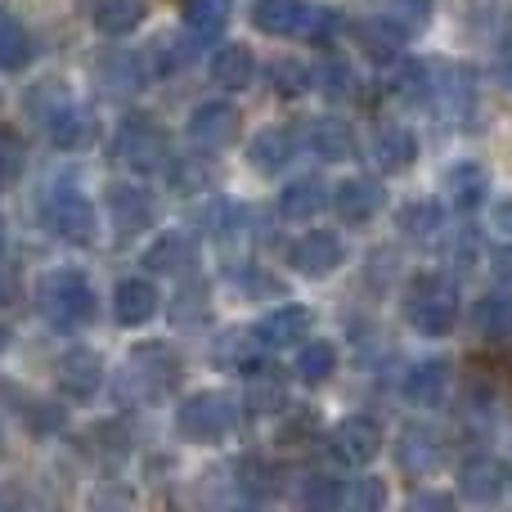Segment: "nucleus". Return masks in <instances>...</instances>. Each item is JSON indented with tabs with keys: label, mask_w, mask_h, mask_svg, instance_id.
Segmentation results:
<instances>
[{
	"label": "nucleus",
	"mask_w": 512,
	"mask_h": 512,
	"mask_svg": "<svg viewBox=\"0 0 512 512\" xmlns=\"http://www.w3.org/2000/svg\"><path fill=\"white\" fill-rule=\"evenodd\" d=\"M108 216H113V230L117 239H135L153 225V203L144 189L135 185H113L108 189Z\"/></svg>",
	"instance_id": "11"
},
{
	"label": "nucleus",
	"mask_w": 512,
	"mask_h": 512,
	"mask_svg": "<svg viewBox=\"0 0 512 512\" xmlns=\"http://www.w3.org/2000/svg\"><path fill=\"white\" fill-rule=\"evenodd\" d=\"M54 382L68 400H90L99 387H104V360H99L90 346H72L54 360Z\"/></svg>",
	"instance_id": "8"
},
{
	"label": "nucleus",
	"mask_w": 512,
	"mask_h": 512,
	"mask_svg": "<svg viewBox=\"0 0 512 512\" xmlns=\"http://www.w3.org/2000/svg\"><path fill=\"white\" fill-rule=\"evenodd\" d=\"M396 459L405 472H432L436 463H441V436L432 432V427H405L400 432V445H396Z\"/></svg>",
	"instance_id": "19"
},
{
	"label": "nucleus",
	"mask_w": 512,
	"mask_h": 512,
	"mask_svg": "<svg viewBox=\"0 0 512 512\" xmlns=\"http://www.w3.org/2000/svg\"><path fill=\"white\" fill-rule=\"evenodd\" d=\"M248 158H252L261 171H279V167H288V162L297 158V135L283 131V126H270V131H261V135L252 140Z\"/></svg>",
	"instance_id": "26"
},
{
	"label": "nucleus",
	"mask_w": 512,
	"mask_h": 512,
	"mask_svg": "<svg viewBox=\"0 0 512 512\" xmlns=\"http://www.w3.org/2000/svg\"><path fill=\"white\" fill-rule=\"evenodd\" d=\"M176 423L189 441H221L234 427V400L225 391H198V396H189L180 405Z\"/></svg>",
	"instance_id": "5"
},
{
	"label": "nucleus",
	"mask_w": 512,
	"mask_h": 512,
	"mask_svg": "<svg viewBox=\"0 0 512 512\" xmlns=\"http://www.w3.org/2000/svg\"><path fill=\"white\" fill-rule=\"evenodd\" d=\"M36 306L54 328H81L95 319V288L77 270H50L36 288Z\"/></svg>",
	"instance_id": "1"
},
{
	"label": "nucleus",
	"mask_w": 512,
	"mask_h": 512,
	"mask_svg": "<svg viewBox=\"0 0 512 512\" xmlns=\"http://www.w3.org/2000/svg\"><path fill=\"white\" fill-rule=\"evenodd\" d=\"M234 135H239V113L230 104H198L189 113V140H194V149L216 153L225 144H234Z\"/></svg>",
	"instance_id": "9"
},
{
	"label": "nucleus",
	"mask_w": 512,
	"mask_h": 512,
	"mask_svg": "<svg viewBox=\"0 0 512 512\" xmlns=\"http://www.w3.org/2000/svg\"><path fill=\"white\" fill-rule=\"evenodd\" d=\"M400 230L409 234V239H423V234L436 230V207L432 203H409L405 212H400Z\"/></svg>",
	"instance_id": "45"
},
{
	"label": "nucleus",
	"mask_w": 512,
	"mask_h": 512,
	"mask_svg": "<svg viewBox=\"0 0 512 512\" xmlns=\"http://www.w3.org/2000/svg\"><path fill=\"white\" fill-rule=\"evenodd\" d=\"M396 95L405 99V104H418V99L427 95V68L423 63H409L405 72L396 77Z\"/></svg>",
	"instance_id": "46"
},
{
	"label": "nucleus",
	"mask_w": 512,
	"mask_h": 512,
	"mask_svg": "<svg viewBox=\"0 0 512 512\" xmlns=\"http://www.w3.org/2000/svg\"><path fill=\"white\" fill-rule=\"evenodd\" d=\"M342 504L355 512H378L387 504V486L378 477H360V481H351V490H342Z\"/></svg>",
	"instance_id": "40"
},
{
	"label": "nucleus",
	"mask_w": 512,
	"mask_h": 512,
	"mask_svg": "<svg viewBox=\"0 0 512 512\" xmlns=\"http://www.w3.org/2000/svg\"><path fill=\"white\" fill-rule=\"evenodd\" d=\"M207 36L198 32H180V36H167V41H158L153 50H158V72H180L189 68V63L198 59V50H203Z\"/></svg>",
	"instance_id": "34"
},
{
	"label": "nucleus",
	"mask_w": 512,
	"mask_h": 512,
	"mask_svg": "<svg viewBox=\"0 0 512 512\" xmlns=\"http://www.w3.org/2000/svg\"><path fill=\"white\" fill-rule=\"evenodd\" d=\"M508 68H512V50H508Z\"/></svg>",
	"instance_id": "54"
},
{
	"label": "nucleus",
	"mask_w": 512,
	"mask_h": 512,
	"mask_svg": "<svg viewBox=\"0 0 512 512\" xmlns=\"http://www.w3.org/2000/svg\"><path fill=\"white\" fill-rule=\"evenodd\" d=\"M144 23V0H95V27L104 36H126Z\"/></svg>",
	"instance_id": "29"
},
{
	"label": "nucleus",
	"mask_w": 512,
	"mask_h": 512,
	"mask_svg": "<svg viewBox=\"0 0 512 512\" xmlns=\"http://www.w3.org/2000/svg\"><path fill=\"white\" fill-rule=\"evenodd\" d=\"M256 81V59L248 45H221L212 54V86L221 90H248Z\"/></svg>",
	"instance_id": "20"
},
{
	"label": "nucleus",
	"mask_w": 512,
	"mask_h": 512,
	"mask_svg": "<svg viewBox=\"0 0 512 512\" xmlns=\"http://www.w3.org/2000/svg\"><path fill=\"white\" fill-rule=\"evenodd\" d=\"M113 158L131 171H162L171 149H167V135H162L149 117H126L113 135Z\"/></svg>",
	"instance_id": "4"
},
{
	"label": "nucleus",
	"mask_w": 512,
	"mask_h": 512,
	"mask_svg": "<svg viewBox=\"0 0 512 512\" xmlns=\"http://www.w3.org/2000/svg\"><path fill=\"white\" fill-rule=\"evenodd\" d=\"M378 450H382V427L364 414L346 418V423H337L333 432H328V454H333V463H342V468H364V463L378 459Z\"/></svg>",
	"instance_id": "7"
},
{
	"label": "nucleus",
	"mask_w": 512,
	"mask_h": 512,
	"mask_svg": "<svg viewBox=\"0 0 512 512\" xmlns=\"http://www.w3.org/2000/svg\"><path fill=\"white\" fill-rule=\"evenodd\" d=\"M310 81H319L328 99H351L355 95V68L346 59H328Z\"/></svg>",
	"instance_id": "38"
},
{
	"label": "nucleus",
	"mask_w": 512,
	"mask_h": 512,
	"mask_svg": "<svg viewBox=\"0 0 512 512\" xmlns=\"http://www.w3.org/2000/svg\"><path fill=\"white\" fill-rule=\"evenodd\" d=\"M333 207H337V216H342L346 225L373 221V216L382 212V185H373V180H364V176L342 180L337 194H333Z\"/></svg>",
	"instance_id": "16"
},
{
	"label": "nucleus",
	"mask_w": 512,
	"mask_h": 512,
	"mask_svg": "<svg viewBox=\"0 0 512 512\" xmlns=\"http://www.w3.org/2000/svg\"><path fill=\"white\" fill-rule=\"evenodd\" d=\"M306 432H315V414H301L297 418V423H288V427H283V441H301V436H306Z\"/></svg>",
	"instance_id": "49"
},
{
	"label": "nucleus",
	"mask_w": 512,
	"mask_h": 512,
	"mask_svg": "<svg viewBox=\"0 0 512 512\" xmlns=\"http://www.w3.org/2000/svg\"><path fill=\"white\" fill-rule=\"evenodd\" d=\"M158 288H153L149 279H122L113 292V315L122 328H140L149 324L153 315H158Z\"/></svg>",
	"instance_id": "14"
},
{
	"label": "nucleus",
	"mask_w": 512,
	"mask_h": 512,
	"mask_svg": "<svg viewBox=\"0 0 512 512\" xmlns=\"http://www.w3.org/2000/svg\"><path fill=\"white\" fill-rule=\"evenodd\" d=\"M203 315H207V288L203 283H185V288L171 297V319L189 324V319H203Z\"/></svg>",
	"instance_id": "41"
},
{
	"label": "nucleus",
	"mask_w": 512,
	"mask_h": 512,
	"mask_svg": "<svg viewBox=\"0 0 512 512\" xmlns=\"http://www.w3.org/2000/svg\"><path fill=\"white\" fill-rule=\"evenodd\" d=\"M68 104V90H63V81H36L32 90H27V113L36 117V122H50L59 108Z\"/></svg>",
	"instance_id": "37"
},
{
	"label": "nucleus",
	"mask_w": 512,
	"mask_h": 512,
	"mask_svg": "<svg viewBox=\"0 0 512 512\" xmlns=\"http://www.w3.org/2000/svg\"><path fill=\"white\" fill-rule=\"evenodd\" d=\"M382 18L409 36V32H418V27H427V18H432V0H391Z\"/></svg>",
	"instance_id": "39"
},
{
	"label": "nucleus",
	"mask_w": 512,
	"mask_h": 512,
	"mask_svg": "<svg viewBox=\"0 0 512 512\" xmlns=\"http://www.w3.org/2000/svg\"><path fill=\"white\" fill-rule=\"evenodd\" d=\"M189 261H194V243H189L185 234H162V239L144 252V265H149L153 274H176V270H185Z\"/></svg>",
	"instance_id": "31"
},
{
	"label": "nucleus",
	"mask_w": 512,
	"mask_h": 512,
	"mask_svg": "<svg viewBox=\"0 0 512 512\" xmlns=\"http://www.w3.org/2000/svg\"><path fill=\"white\" fill-rule=\"evenodd\" d=\"M239 486L248 490V495H270V490H279V472L261 459H248L239 468Z\"/></svg>",
	"instance_id": "43"
},
{
	"label": "nucleus",
	"mask_w": 512,
	"mask_h": 512,
	"mask_svg": "<svg viewBox=\"0 0 512 512\" xmlns=\"http://www.w3.org/2000/svg\"><path fill=\"white\" fill-rule=\"evenodd\" d=\"M126 396L135 400H153L162 396V391H171L180 382V360L176 351H167L162 342H144L131 351V360H126Z\"/></svg>",
	"instance_id": "3"
},
{
	"label": "nucleus",
	"mask_w": 512,
	"mask_h": 512,
	"mask_svg": "<svg viewBox=\"0 0 512 512\" xmlns=\"http://www.w3.org/2000/svg\"><path fill=\"white\" fill-rule=\"evenodd\" d=\"M301 14H306V5H301V0H256V5H252V23L261 27L265 36L301 32Z\"/></svg>",
	"instance_id": "25"
},
{
	"label": "nucleus",
	"mask_w": 512,
	"mask_h": 512,
	"mask_svg": "<svg viewBox=\"0 0 512 512\" xmlns=\"http://www.w3.org/2000/svg\"><path fill=\"white\" fill-rule=\"evenodd\" d=\"M342 239L337 234H328V230H310L306 239H297L292 243V252H288V261L297 265L301 274H310V279H324V274H333L337 265H342Z\"/></svg>",
	"instance_id": "10"
},
{
	"label": "nucleus",
	"mask_w": 512,
	"mask_h": 512,
	"mask_svg": "<svg viewBox=\"0 0 512 512\" xmlns=\"http://www.w3.org/2000/svg\"><path fill=\"white\" fill-rule=\"evenodd\" d=\"M301 504H306V508H333V504H342V481H333V477H306V486H301Z\"/></svg>",
	"instance_id": "44"
},
{
	"label": "nucleus",
	"mask_w": 512,
	"mask_h": 512,
	"mask_svg": "<svg viewBox=\"0 0 512 512\" xmlns=\"http://www.w3.org/2000/svg\"><path fill=\"white\" fill-rule=\"evenodd\" d=\"M495 369H499V378L512 382V351H508V355H495Z\"/></svg>",
	"instance_id": "52"
},
{
	"label": "nucleus",
	"mask_w": 512,
	"mask_h": 512,
	"mask_svg": "<svg viewBox=\"0 0 512 512\" xmlns=\"http://www.w3.org/2000/svg\"><path fill=\"white\" fill-rule=\"evenodd\" d=\"M18 167H23V158H18V144L14 140H0V189H5L9 180L18 176Z\"/></svg>",
	"instance_id": "48"
},
{
	"label": "nucleus",
	"mask_w": 512,
	"mask_h": 512,
	"mask_svg": "<svg viewBox=\"0 0 512 512\" xmlns=\"http://www.w3.org/2000/svg\"><path fill=\"white\" fill-rule=\"evenodd\" d=\"M41 216L63 243H72V248L95 243V207H90V198H81L77 189H54V194L45 198Z\"/></svg>",
	"instance_id": "6"
},
{
	"label": "nucleus",
	"mask_w": 512,
	"mask_h": 512,
	"mask_svg": "<svg viewBox=\"0 0 512 512\" xmlns=\"http://www.w3.org/2000/svg\"><path fill=\"white\" fill-rule=\"evenodd\" d=\"M445 189H450V203L459 212H472L490 198V171L477 167V162H459V167L445 176Z\"/></svg>",
	"instance_id": "22"
},
{
	"label": "nucleus",
	"mask_w": 512,
	"mask_h": 512,
	"mask_svg": "<svg viewBox=\"0 0 512 512\" xmlns=\"http://www.w3.org/2000/svg\"><path fill=\"white\" fill-rule=\"evenodd\" d=\"M486 265H490V274H495L504 288H512V243H504V248H490Z\"/></svg>",
	"instance_id": "47"
},
{
	"label": "nucleus",
	"mask_w": 512,
	"mask_h": 512,
	"mask_svg": "<svg viewBox=\"0 0 512 512\" xmlns=\"http://www.w3.org/2000/svg\"><path fill=\"white\" fill-rule=\"evenodd\" d=\"M472 319H477L481 337L504 342V337H512V297H504V292H486V297L477 301V310H472Z\"/></svg>",
	"instance_id": "30"
},
{
	"label": "nucleus",
	"mask_w": 512,
	"mask_h": 512,
	"mask_svg": "<svg viewBox=\"0 0 512 512\" xmlns=\"http://www.w3.org/2000/svg\"><path fill=\"white\" fill-rule=\"evenodd\" d=\"M288 405V378L283 369H256L248 382V409L252 414H279Z\"/></svg>",
	"instance_id": "28"
},
{
	"label": "nucleus",
	"mask_w": 512,
	"mask_h": 512,
	"mask_svg": "<svg viewBox=\"0 0 512 512\" xmlns=\"http://www.w3.org/2000/svg\"><path fill=\"white\" fill-rule=\"evenodd\" d=\"M230 14H234L230 0H185V27L198 36H216L230 23Z\"/></svg>",
	"instance_id": "33"
},
{
	"label": "nucleus",
	"mask_w": 512,
	"mask_h": 512,
	"mask_svg": "<svg viewBox=\"0 0 512 512\" xmlns=\"http://www.w3.org/2000/svg\"><path fill=\"white\" fill-rule=\"evenodd\" d=\"M414 158H418V140L409 126H382V131L373 135V162H378L387 176L405 171Z\"/></svg>",
	"instance_id": "21"
},
{
	"label": "nucleus",
	"mask_w": 512,
	"mask_h": 512,
	"mask_svg": "<svg viewBox=\"0 0 512 512\" xmlns=\"http://www.w3.org/2000/svg\"><path fill=\"white\" fill-rule=\"evenodd\" d=\"M306 144L315 158L342 162L355 153V131H351V122H342V117H315V122L306 126Z\"/></svg>",
	"instance_id": "18"
},
{
	"label": "nucleus",
	"mask_w": 512,
	"mask_h": 512,
	"mask_svg": "<svg viewBox=\"0 0 512 512\" xmlns=\"http://www.w3.org/2000/svg\"><path fill=\"white\" fill-rule=\"evenodd\" d=\"M36 54L32 32L23 27V18L0 14V72H23Z\"/></svg>",
	"instance_id": "23"
},
{
	"label": "nucleus",
	"mask_w": 512,
	"mask_h": 512,
	"mask_svg": "<svg viewBox=\"0 0 512 512\" xmlns=\"http://www.w3.org/2000/svg\"><path fill=\"white\" fill-rule=\"evenodd\" d=\"M261 346H297L310 337V310L306 306H274L270 315L256 324Z\"/></svg>",
	"instance_id": "17"
},
{
	"label": "nucleus",
	"mask_w": 512,
	"mask_h": 512,
	"mask_svg": "<svg viewBox=\"0 0 512 512\" xmlns=\"http://www.w3.org/2000/svg\"><path fill=\"white\" fill-rule=\"evenodd\" d=\"M495 225H499L504 234H512V198H504V203L495 207Z\"/></svg>",
	"instance_id": "50"
},
{
	"label": "nucleus",
	"mask_w": 512,
	"mask_h": 512,
	"mask_svg": "<svg viewBox=\"0 0 512 512\" xmlns=\"http://www.w3.org/2000/svg\"><path fill=\"white\" fill-rule=\"evenodd\" d=\"M409 504H414V508H450L454 499H445V495H414Z\"/></svg>",
	"instance_id": "51"
},
{
	"label": "nucleus",
	"mask_w": 512,
	"mask_h": 512,
	"mask_svg": "<svg viewBox=\"0 0 512 512\" xmlns=\"http://www.w3.org/2000/svg\"><path fill=\"white\" fill-rule=\"evenodd\" d=\"M5 346H9V333H5V324H0V351H5Z\"/></svg>",
	"instance_id": "53"
},
{
	"label": "nucleus",
	"mask_w": 512,
	"mask_h": 512,
	"mask_svg": "<svg viewBox=\"0 0 512 512\" xmlns=\"http://www.w3.org/2000/svg\"><path fill=\"white\" fill-rule=\"evenodd\" d=\"M297 373L306 382L333 378V373H337V351L328 342H306V346H301V355H297Z\"/></svg>",
	"instance_id": "36"
},
{
	"label": "nucleus",
	"mask_w": 512,
	"mask_h": 512,
	"mask_svg": "<svg viewBox=\"0 0 512 512\" xmlns=\"http://www.w3.org/2000/svg\"><path fill=\"white\" fill-rule=\"evenodd\" d=\"M45 131H50V144H54V149L77 153V149H90V144H95L99 122H95V113H86V108H77V104L68 99V104H63L59 113L45 122Z\"/></svg>",
	"instance_id": "12"
},
{
	"label": "nucleus",
	"mask_w": 512,
	"mask_h": 512,
	"mask_svg": "<svg viewBox=\"0 0 512 512\" xmlns=\"http://www.w3.org/2000/svg\"><path fill=\"white\" fill-rule=\"evenodd\" d=\"M400 41H405V32H400V27H391L387 18H373V23L360 27V45H364V54H369V59H382V63L396 59Z\"/></svg>",
	"instance_id": "35"
},
{
	"label": "nucleus",
	"mask_w": 512,
	"mask_h": 512,
	"mask_svg": "<svg viewBox=\"0 0 512 512\" xmlns=\"http://www.w3.org/2000/svg\"><path fill=\"white\" fill-rule=\"evenodd\" d=\"M95 81L104 86V95H113V99L135 95V90L144 86V63H140V54H131V50H108L104 59L95 63Z\"/></svg>",
	"instance_id": "13"
},
{
	"label": "nucleus",
	"mask_w": 512,
	"mask_h": 512,
	"mask_svg": "<svg viewBox=\"0 0 512 512\" xmlns=\"http://www.w3.org/2000/svg\"><path fill=\"white\" fill-rule=\"evenodd\" d=\"M270 86L279 90V95H301V90L310 86V68H301V63H292V59L270 63Z\"/></svg>",
	"instance_id": "42"
},
{
	"label": "nucleus",
	"mask_w": 512,
	"mask_h": 512,
	"mask_svg": "<svg viewBox=\"0 0 512 512\" xmlns=\"http://www.w3.org/2000/svg\"><path fill=\"white\" fill-rule=\"evenodd\" d=\"M328 207V194L319 180H292L288 189L279 194V212L288 216V221H310V216H319Z\"/></svg>",
	"instance_id": "27"
},
{
	"label": "nucleus",
	"mask_w": 512,
	"mask_h": 512,
	"mask_svg": "<svg viewBox=\"0 0 512 512\" xmlns=\"http://www.w3.org/2000/svg\"><path fill=\"white\" fill-rule=\"evenodd\" d=\"M405 319L427 337H445L459 319V292L441 274H423L405 292Z\"/></svg>",
	"instance_id": "2"
},
{
	"label": "nucleus",
	"mask_w": 512,
	"mask_h": 512,
	"mask_svg": "<svg viewBox=\"0 0 512 512\" xmlns=\"http://www.w3.org/2000/svg\"><path fill=\"white\" fill-rule=\"evenodd\" d=\"M508 486V468L499 459H490V454H477V459H468L459 468V490L472 499V504H490V499H499Z\"/></svg>",
	"instance_id": "15"
},
{
	"label": "nucleus",
	"mask_w": 512,
	"mask_h": 512,
	"mask_svg": "<svg viewBox=\"0 0 512 512\" xmlns=\"http://www.w3.org/2000/svg\"><path fill=\"white\" fill-rule=\"evenodd\" d=\"M445 387H450V373H445L441 360H423V364H414V369L405 373V396L414 400V405H423V409L441 405Z\"/></svg>",
	"instance_id": "24"
},
{
	"label": "nucleus",
	"mask_w": 512,
	"mask_h": 512,
	"mask_svg": "<svg viewBox=\"0 0 512 512\" xmlns=\"http://www.w3.org/2000/svg\"><path fill=\"white\" fill-rule=\"evenodd\" d=\"M256 355H261V337H256V328H234V333H225L221 346H216V360H221L225 369H252Z\"/></svg>",
	"instance_id": "32"
}]
</instances>
